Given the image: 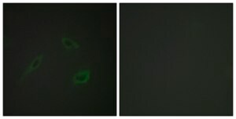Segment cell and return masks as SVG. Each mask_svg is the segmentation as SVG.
I'll return each instance as SVG.
<instances>
[{
    "label": "cell",
    "mask_w": 236,
    "mask_h": 119,
    "mask_svg": "<svg viewBox=\"0 0 236 119\" xmlns=\"http://www.w3.org/2000/svg\"><path fill=\"white\" fill-rule=\"evenodd\" d=\"M42 59H43V54H40L39 55L37 58L35 59V61L32 62V64H31V66L28 68V70L26 71L23 74V75H22V78H23V77H24V76L26 75V74H29L30 72H32L33 70H35L36 68H37V67H39V64H40L41 61H42Z\"/></svg>",
    "instance_id": "obj_1"
},
{
    "label": "cell",
    "mask_w": 236,
    "mask_h": 119,
    "mask_svg": "<svg viewBox=\"0 0 236 119\" xmlns=\"http://www.w3.org/2000/svg\"><path fill=\"white\" fill-rule=\"evenodd\" d=\"M88 73H87V72L78 74L75 77V82L78 83L84 82L85 81L88 80Z\"/></svg>",
    "instance_id": "obj_2"
},
{
    "label": "cell",
    "mask_w": 236,
    "mask_h": 119,
    "mask_svg": "<svg viewBox=\"0 0 236 119\" xmlns=\"http://www.w3.org/2000/svg\"><path fill=\"white\" fill-rule=\"evenodd\" d=\"M63 43L65 44V46H66V47L72 48L75 46V44L73 43L72 41L69 40V39H64V40H63Z\"/></svg>",
    "instance_id": "obj_3"
}]
</instances>
